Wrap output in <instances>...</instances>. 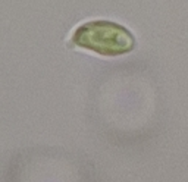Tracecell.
<instances>
[{"mask_svg": "<svg viewBox=\"0 0 188 182\" xmlns=\"http://www.w3.org/2000/svg\"><path fill=\"white\" fill-rule=\"evenodd\" d=\"M68 44L76 50L113 59L132 53L137 47V37L121 22L96 18L78 24L69 34Z\"/></svg>", "mask_w": 188, "mask_h": 182, "instance_id": "6da1fadb", "label": "cell"}]
</instances>
